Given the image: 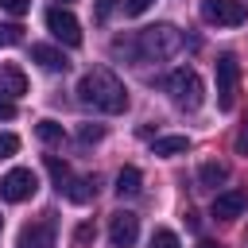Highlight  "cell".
Wrapping results in <instances>:
<instances>
[{
	"instance_id": "obj_1",
	"label": "cell",
	"mask_w": 248,
	"mask_h": 248,
	"mask_svg": "<svg viewBox=\"0 0 248 248\" xmlns=\"http://www.w3.org/2000/svg\"><path fill=\"white\" fill-rule=\"evenodd\" d=\"M78 101L89 105V108H97V112L116 116V112L128 108V89H124V81H120L112 70L97 66V70L81 74V81H78Z\"/></svg>"
},
{
	"instance_id": "obj_2",
	"label": "cell",
	"mask_w": 248,
	"mask_h": 248,
	"mask_svg": "<svg viewBox=\"0 0 248 248\" xmlns=\"http://www.w3.org/2000/svg\"><path fill=\"white\" fill-rule=\"evenodd\" d=\"M136 46H140V58H170L182 46V31L174 23H151L136 35Z\"/></svg>"
},
{
	"instance_id": "obj_3",
	"label": "cell",
	"mask_w": 248,
	"mask_h": 248,
	"mask_svg": "<svg viewBox=\"0 0 248 248\" xmlns=\"http://www.w3.org/2000/svg\"><path fill=\"white\" fill-rule=\"evenodd\" d=\"M163 85H167L170 101H174L178 108H186V112H194V108L205 101V85H202V78H198L194 66H178V70H170Z\"/></svg>"
},
{
	"instance_id": "obj_4",
	"label": "cell",
	"mask_w": 248,
	"mask_h": 248,
	"mask_svg": "<svg viewBox=\"0 0 248 248\" xmlns=\"http://www.w3.org/2000/svg\"><path fill=\"white\" fill-rule=\"evenodd\" d=\"M35 190H39V174H35L31 167H12V170L0 178V198L12 202V205L35 198Z\"/></svg>"
},
{
	"instance_id": "obj_5",
	"label": "cell",
	"mask_w": 248,
	"mask_h": 248,
	"mask_svg": "<svg viewBox=\"0 0 248 248\" xmlns=\"http://www.w3.org/2000/svg\"><path fill=\"white\" fill-rule=\"evenodd\" d=\"M202 19L217 23V27H240L248 19V4L244 0H202Z\"/></svg>"
},
{
	"instance_id": "obj_6",
	"label": "cell",
	"mask_w": 248,
	"mask_h": 248,
	"mask_svg": "<svg viewBox=\"0 0 248 248\" xmlns=\"http://www.w3.org/2000/svg\"><path fill=\"white\" fill-rule=\"evenodd\" d=\"M236 81H240V62L232 54H221L217 58V108L229 112L232 101H236Z\"/></svg>"
},
{
	"instance_id": "obj_7",
	"label": "cell",
	"mask_w": 248,
	"mask_h": 248,
	"mask_svg": "<svg viewBox=\"0 0 248 248\" xmlns=\"http://www.w3.org/2000/svg\"><path fill=\"white\" fill-rule=\"evenodd\" d=\"M46 31L58 39V43H66V46H81V23H78V16L74 12H66V8H46Z\"/></svg>"
},
{
	"instance_id": "obj_8",
	"label": "cell",
	"mask_w": 248,
	"mask_h": 248,
	"mask_svg": "<svg viewBox=\"0 0 248 248\" xmlns=\"http://www.w3.org/2000/svg\"><path fill=\"white\" fill-rule=\"evenodd\" d=\"M136 236H140V217H136V213L120 209V213L108 217V244H112V248H132Z\"/></svg>"
},
{
	"instance_id": "obj_9",
	"label": "cell",
	"mask_w": 248,
	"mask_h": 248,
	"mask_svg": "<svg viewBox=\"0 0 248 248\" xmlns=\"http://www.w3.org/2000/svg\"><path fill=\"white\" fill-rule=\"evenodd\" d=\"M248 209V190H225V194H217L213 198V205H209V213L217 217V221H236L240 213Z\"/></svg>"
},
{
	"instance_id": "obj_10",
	"label": "cell",
	"mask_w": 248,
	"mask_h": 248,
	"mask_svg": "<svg viewBox=\"0 0 248 248\" xmlns=\"http://www.w3.org/2000/svg\"><path fill=\"white\" fill-rule=\"evenodd\" d=\"M16 248H54V221L43 217V221L23 225L16 236Z\"/></svg>"
},
{
	"instance_id": "obj_11",
	"label": "cell",
	"mask_w": 248,
	"mask_h": 248,
	"mask_svg": "<svg viewBox=\"0 0 248 248\" xmlns=\"http://www.w3.org/2000/svg\"><path fill=\"white\" fill-rule=\"evenodd\" d=\"M0 93H4L8 101H16V97L27 93V74H23L16 62H4V66H0Z\"/></svg>"
},
{
	"instance_id": "obj_12",
	"label": "cell",
	"mask_w": 248,
	"mask_h": 248,
	"mask_svg": "<svg viewBox=\"0 0 248 248\" xmlns=\"http://www.w3.org/2000/svg\"><path fill=\"white\" fill-rule=\"evenodd\" d=\"M62 194H66V202H74V205H85V202H93V198H97V178L70 174V182L62 186Z\"/></svg>"
},
{
	"instance_id": "obj_13",
	"label": "cell",
	"mask_w": 248,
	"mask_h": 248,
	"mask_svg": "<svg viewBox=\"0 0 248 248\" xmlns=\"http://www.w3.org/2000/svg\"><path fill=\"white\" fill-rule=\"evenodd\" d=\"M31 58L43 66V70H50V74H58V70H66L70 62H66V54L58 50V46H50V43H35L31 46Z\"/></svg>"
},
{
	"instance_id": "obj_14",
	"label": "cell",
	"mask_w": 248,
	"mask_h": 248,
	"mask_svg": "<svg viewBox=\"0 0 248 248\" xmlns=\"http://www.w3.org/2000/svg\"><path fill=\"white\" fill-rule=\"evenodd\" d=\"M186 151H190V140H186V136H159V140L151 143V155H163V159L186 155Z\"/></svg>"
},
{
	"instance_id": "obj_15",
	"label": "cell",
	"mask_w": 248,
	"mask_h": 248,
	"mask_svg": "<svg viewBox=\"0 0 248 248\" xmlns=\"http://www.w3.org/2000/svg\"><path fill=\"white\" fill-rule=\"evenodd\" d=\"M140 182H143V174H140L136 167H120V174H116V194H120V198H136V194H140Z\"/></svg>"
},
{
	"instance_id": "obj_16",
	"label": "cell",
	"mask_w": 248,
	"mask_h": 248,
	"mask_svg": "<svg viewBox=\"0 0 248 248\" xmlns=\"http://www.w3.org/2000/svg\"><path fill=\"white\" fill-rule=\"evenodd\" d=\"M198 178H202V186H217V182L229 178V167H225V163H202Z\"/></svg>"
},
{
	"instance_id": "obj_17",
	"label": "cell",
	"mask_w": 248,
	"mask_h": 248,
	"mask_svg": "<svg viewBox=\"0 0 248 248\" xmlns=\"http://www.w3.org/2000/svg\"><path fill=\"white\" fill-rule=\"evenodd\" d=\"M35 136H39L43 143H62V124H58V120H39V124H35Z\"/></svg>"
},
{
	"instance_id": "obj_18",
	"label": "cell",
	"mask_w": 248,
	"mask_h": 248,
	"mask_svg": "<svg viewBox=\"0 0 248 248\" xmlns=\"http://www.w3.org/2000/svg\"><path fill=\"white\" fill-rule=\"evenodd\" d=\"M46 170H50V178H54V186H58V190L70 182V167H66L58 155H46Z\"/></svg>"
},
{
	"instance_id": "obj_19",
	"label": "cell",
	"mask_w": 248,
	"mask_h": 248,
	"mask_svg": "<svg viewBox=\"0 0 248 248\" xmlns=\"http://www.w3.org/2000/svg\"><path fill=\"white\" fill-rule=\"evenodd\" d=\"M93 236H97L93 221H81V225L74 229V248H89V244H93Z\"/></svg>"
},
{
	"instance_id": "obj_20",
	"label": "cell",
	"mask_w": 248,
	"mask_h": 248,
	"mask_svg": "<svg viewBox=\"0 0 248 248\" xmlns=\"http://www.w3.org/2000/svg\"><path fill=\"white\" fill-rule=\"evenodd\" d=\"M151 248H182V244H178V236L170 229H155L151 232Z\"/></svg>"
},
{
	"instance_id": "obj_21",
	"label": "cell",
	"mask_w": 248,
	"mask_h": 248,
	"mask_svg": "<svg viewBox=\"0 0 248 248\" xmlns=\"http://www.w3.org/2000/svg\"><path fill=\"white\" fill-rule=\"evenodd\" d=\"M101 136H105L101 124H78V140H81V143H97Z\"/></svg>"
},
{
	"instance_id": "obj_22",
	"label": "cell",
	"mask_w": 248,
	"mask_h": 248,
	"mask_svg": "<svg viewBox=\"0 0 248 248\" xmlns=\"http://www.w3.org/2000/svg\"><path fill=\"white\" fill-rule=\"evenodd\" d=\"M19 151V136H12V132H0V159H12Z\"/></svg>"
},
{
	"instance_id": "obj_23",
	"label": "cell",
	"mask_w": 248,
	"mask_h": 248,
	"mask_svg": "<svg viewBox=\"0 0 248 248\" xmlns=\"http://www.w3.org/2000/svg\"><path fill=\"white\" fill-rule=\"evenodd\" d=\"M116 4H120V0H93V16H97V23H105V19L112 16Z\"/></svg>"
},
{
	"instance_id": "obj_24",
	"label": "cell",
	"mask_w": 248,
	"mask_h": 248,
	"mask_svg": "<svg viewBox=\"0 0 248 248\" xmlns=\"http://www.w3.org/2000/svg\"><path fill=\"white\" fill-rule=\"evenodd\" d=\"M124 4V16H143L151 8V0H120Z\"/></svg>"
},
{
	"instance_id": "obj_25",
	"label": "cell",
	"mask_w": 248,
	"mask_h": 248,
	"mask_svg": "<svg viewBox=\"0 0 248 248\" xmlns=\"http://www.w3.org/2000/svg\"><path fill=\"white\" fill-rule=\"evenodd\" d=\"M0 8H4V12H12V16H27L31 0H0Z\"/></svg>"
},
{
	"instance_id": "obj_26",
	"label": "cell",
	"mask_w": 248,
	"mask_h": 248,
	"mask_svg": "<svg viewBox=\"0 0 248 248\" xmlns=\"http://www.w3.org/2000/svg\"><path fill=\"white\" fill-rule=\"evenodd\" d=\"M232 147H236V155H248V120H244V128L236 132V143H232Z\"/></svg>"
},
{
	"instance_id": "obj_27",
	"label": "cell",
	"mask_w": 248,
	"mask_h": 248,
	"mask_svg": "<svg viewBox=\"0 0 248 248\" xmlns=\"http://www.w3.org/2000/svg\"><path fill=\"white\" fill-rule=\"evenodd\" d=\"M12 116H16V105L8 97H0V120H12Z\"/></svg>"
},
{
	"instance_id": "obj_28",
	"label": "cell",
	"mask_w": 248,
	"mask_h": 248,
	"mask_svg": "<svg viewBox=\"0 0 248 248\" xmlns=\"http://www.w3.org/2000/svg\"><path fill=\"white\" fill-rule=\"evenodd\" d=\"M198 248H225V244H217V240H202Z\"/></svg>"
}]
</instances>
